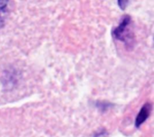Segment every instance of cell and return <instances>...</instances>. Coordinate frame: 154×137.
I'll return each instance as SVG.
<instances>
[{"instance_id": "cell-2", "label": "cell", "mask_w": 154, "mask_h": 137, "mask_svg": "<svg viewBox=\"0 0 154 137\" xmlns=\"http://www.w3.org/2000/svg\"><path fill=\"white\" fill-rule=\"evenodd\" d=\"M152 106L151 103H145L143 108L141 109L140 112L138 113L137 117H136V119H135V127L137 128H139L146 120L147 118H149L151 112H152Z\"/></svg>"}, {"instance_id": "cell-1", "label": "cell", "mask_w": 154, "mask_h": 137, "mask_svg": "<svg viewBox=\"0 0 154 137\" xmlns=\"http://www.w3.org/2000/svg\"><path fill=\"white\" fill-rule=\"evenodd\" d=\"M132 19L129 15L124 16L121 22L118 24L117 27H116L113 31V37L120 41H123L126 46H133L134 36V32L132 31Z\"/></svg>"}, {"instance_id": "cell-3", "label": "cell", "mask_w": 154, "mask_h": 137, "mask_svg": "<svg viewBox=\"0 0 154 137\" xmlns=\"http://www.w3.org/2000/svg\"><path fill=\"white\" fill-rule=\"evenodd\" d=\"M8 3H9V0H0V29L5 24Z\"/></svg>"}, {"instance_id": "cell-4", "label": "cell", "mask_w": 154, "mask_h": 137, "mask_svg": "<svg viewBox=\"0 0 154 137\" xmlns=\"http://www.w3.org/2000/svg\"><path fill=\"white\" fill-rule=\"evenodd\" d=\"M131 1L132 0H117V4L122 10H125L128 6V4L131 3Z\"/></svg>"}]
</instances>
